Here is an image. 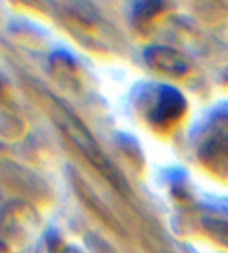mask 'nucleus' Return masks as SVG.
Returning a JSON list of instances; mask_svg holds the SVG:
<instances>
[{"instance_id": "nucleus-2", "label": "nucleus", "mask_w": 228, "mask_h": 253, "mask_svg": "<svg viewBox=\"0 0 228 253\" xmlns=\"http://www.w3.org/2000/svg\"><path fill=\"white\" fill-rule=\"evenodd\" d=\"M184 110H186L184 96L176 88L166 86V84L156 86L148 94V98L144 102L146 120L152 126H158V128H164V126L174 124L184 114Z\"/></svg>"}, {"instance_id": "nucleus-4", "label": "nucleus", "mask_w": 228, "mask_h": 253, "mask_svg": "<svg viewBox=\"0 0 228 253\" xmlns=\"http://www.w3.org/2000/svg\"><path fill=\"white\" fill-rule=\"evenodd\" d=\"M60 253H80V251H78V249H74V247H64Z\"/></svg>"}, {"instance_id": "nucleus-1", "label": "nucleus", "mask_w": 228, "mask_h": 253, "mask_svg": "<svg viewBox=\"0 0 228 253\" xmlns=\"http://www.w3.org/2000/svg\"><path fill=\"white\" fill-rule=\"evenodd\" d=\"M58 124L62 126V130L66 132V136L74 142V146H78L80 152H82L106 177H110L114 185H122V183H124L122 177L118 175V171L112 168L110 160L102 154V150L98 148V144L92 140V136L88 134V130L84 128V126H82L72 114H68L66 110H60V114H58ZM124 185H126V183H124Z\"/></svg>"}, {"instance_id": "nucleus-3", "label": "nucleus", "mask_w": 228, "mask_h": 253, "mask_svg": "<svg viewBox=\"0 0 228 253\" xmlns=\"http://www.w3.org/2000/svg\"><path fill=\"white\" fill-rule=\"evenodd\" d=\"M146 64L158 72H164L168 76H182L188 70L186 60L172 48L166 46H150L144 52Z\"/></svg>"}]
</instances>
